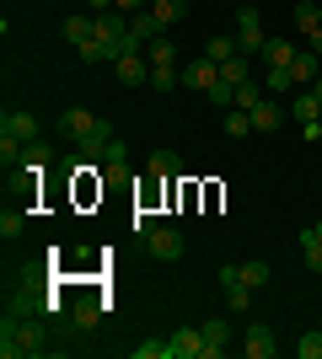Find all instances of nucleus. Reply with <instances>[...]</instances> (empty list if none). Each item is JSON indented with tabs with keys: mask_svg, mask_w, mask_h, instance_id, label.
<instances>
[{
	"mask_svg": "<svg viewBox=\"0 0 322 359\" xmlns=\"http://www.w3.org/2000/svg\"><path fill=\"white\" fill-rule=\"evenodd\" d=\"M32 354H48V327L38 316L6 311V322H0V359H32Z\"/></svg>",
	"mask_w": 322,
	"mask_h": 359,
	"instance_id": "obj_1",
	"label": "nucleus"
},
{
	"mask_svg": "<svg viewBox=\"0 0 322 359\" xmlns=\"http://www.w3.org/2000/svg\"><path fill=\"white\" fill-rule=\"evenodd\" d=\"M236 48H242L247 60L269 48V32H263V16H258V6H247V0L236 6Z\"/></svg>",
	"mask_w": 322,
	"mask_h": 359,
	"instance_id": "obj_3",
	"label": "nucleus"
},
{
	"mask_svg": "<svg viewBox=\"0 0 322 359\" xmlns=\"http://www.w3.org/2000/svg\"><path fill=\"white\" fill-rule=\"evenodd\" d=\"M151 172H156V177H177V172H183L177 150H156V156H151Z\"/></svg>",
	"mask_w": 322,
	"mask_h": 359,
	"instance_id": "obj_26",
	"label": "nucleus"
},
{
	"mask_svg": "<svg viewBox=\"0 0 322 359\" xmlns=\"http://www.w3.org/2000/svg\"><path fill=\"white\" fill-rule=\"evenodd\" d=\"M295 27L307 32V38H311V32L322 27V11H317V6H311V0H301V6H295Z\"/></svg>",
	"mask_w": 322,
	"mask_h": 359,
	"instance_id": "obj_28",
	"label": "nucleus"
},
{
	"mask_svg": "<svg viewBox=\"0 0 322 359\" xmlns=\"http://www.w3.org/2000/svg\"><path fill=\"white\" fill-rule=\"evenodd\" d=\"M301 252H307V269H311V273H322V236L311 231V225L301 231Z\"/></svg>",
	"mask_w": 322,
	"mask_h": 359,
	"instance_id": "obj_23",
	"label": "nucleus"
},
{
	"mask_svg": "<svg viewBox=\"0 0 322 359\" xmlns=\"http://www.w3.org/2000/svg\"><path fill=\"white\" fill-rule=\"evenodd\" d=\"M220 290H226V311H247V306H253V285L242 279V263H226V269H220Z\"/></svg>",
	"mask_w": 322,
	"mask_h": 359,
	"instance_id": "obj_5",
	"label": "nucleus"
},
{
	"mask_svg": "<svg viewBox=\"0 0 322 359\" xmlns=\"http://www.w3.org/2000/svg\"><path fill=\"white\" fill-rule=\"evenodd\" d=\"M0 129H6V135H16L22 145H27V140H38V118H32L27 107H11V113L0 118Z\"/></svg>",
	"mask_w": 322,
	"mask_h": 359,
	"instance_id": "obj_12",
	"label": "nucleus"
},
{
	"mask_svg": "<svg viewBox=\"0 0 322 359\" xmlns=\"http://www.w3.org/2000/svg\"><path fill=\"white\" fill-rule=\"evenodd\" d=\"M311 91H317V102H322V75H317V86H311Z\"/></svg>",
	"mask_w": 322,
	"mask_h": 359,
	"instance_id": "obj_39",
	"label": "nucleus"
},
{
	"mask_svg": "<svg viewBox=\"0 0 322 359\" xmlns=\"http://www.w3.org/2000/svg\"><path fill=\"white\" fill-rule=\"evenodd\" d=\"M204 354V327H177L167 338V359H199Z\"/></svg>",
	"mask_w": 322,
	"mask_h": 359,
	"instance_id": "obj_7",
	"label": "nucleus"
},
{
	"mask_svg": "<svg viewBox=\"0 0 322 359\" xmlns=\"http://www.w3.org/2000/svg\"><path fill=\"white\" fill-rule=\"evenodd\" d=\"M220 81H226V86H242V81H253V60H247V54H231V60L220 65Z\"/></svg>",
	"mask_w": 322,
	"mask_h": 359,
	"instance_id": "obj_17",
	"label": "nucleus"
},
{
	"mask_svg": "<svg viewBox=\"0 0 322 359\" xmlns=\"http://www.w3.org/2000/svg\"><path fill=\"white\" fill-rule=\"evenodd\" d=\"M60 129H65L70 140H76V145L86 150V156H97V150H102L107 140H113V123H107V118H97L92 107H65V113H60Z\"/></svg>",
	"mask_w": 322,
	"mask_h": 359,
	"instance_id": "obj_2",
	"label": "nucleus"
},
{
	"mask_svg": "<svg viewBox=\"0 0 322 359\" xmlns=\"http://www.w3.org/2000/svg\"><path fill=\"white\" fill-rule=\"evenodd\" d=\"M172 86H183V70L177 65H151V91H172Z\"/></svg>",
	"mask_w": 322,
	"mask_h": 359,
	"instance_id": "obj_21",
	"label": "nucleus"
},
{
	"mask_svg": "<svg viewBox=\"0 0 322 359\" xmlns=\"http://www.w3.org/2000/svg\"><path fill=\"white\" fill-rule=\"evenodd\" d=\"M290 113H295V123H301V129L322 123V102H317V91H301V97L290 102Z\"/></svg>",
	"mask_w": 322,
	"mask_h": 359,
	"instance_id": "obj_14",
	"label": "nucleus"
},
{
	"mask_svg": "<svg viewBox=\"0 0 322 359\" xmlns=\"http://www.w3.org/2000/svg\"><path fill=\"white\" fill-rule=\"evenodd\" d=\"M97 161H102L107 172H123V166H129V145H123V140L113 135V140H107L102 150H97Z\"/></svg>",
	"mask_w": 322,
	"mask_h": 359,
	"instance_id": "obj_18",
	"label": "nucleus"
},
{
	"mask_svg": "<svg viewBox=\"0 0 322 359\" xmlns=\"http://www.w3.org/2000/svg\"><path fill=\"white\" fill-rule=\"evenodd\" d=\"M48 166V145L43 140H27V145H22V172H43Z\"/></svg>",
	"mask_w": 322,
	"mask_h": 359,
	"instance_id": "obj_22",
	"label": "nucleus"
},
{
	"mask_svg": "<svg viewBox=\"0 0 322 359\" xmlns=\"http://www.w3.org/2000/svg\"><path fill=\"white\" fill-rule=\"evenodd\" d=\"M295 54H301V43H285V38H269V48H263V60L274 65V70H290Z\"/></svg>",
	"mask_w": 322,
	"mask_h": 359,
	"instance_id": "obj_15",
	"label": "nucleus"
},
{
	"mask_svg": "<svg viewBox=\"0 0 322 359\" xmlns=\"http://www.w3.org/2000/svg\"><path fill=\"white\" fill-rule=\"evenodd\" d=\"M231 54H242V48H236V38H226V32H220V38H210V43H204V60H215V65H226Z\"/></svg>",
	"mask_w": 322,
	"mask_h": 359,
	"instance_id": "obj_24",
	"label": "nucleus"
},
{
	"mask_svg": "<svg viewBox=\"0 0 322 359\" xmlns=\"http://www.w3.org/2000/svg\"><path fill=\"white\" fill-rule=\"evenodd\" d=\"M263 86H269V91H285V86H295V81H290V70H274V65H269V81H263Z\"/></svg>",
	"mask_w": 322,
	"mask_h": 359,
	"instance_id": "obj_34",
	"label": "nucleus"
},
{
	"mask_svg": "<svg viewBox=\"0 0 322 359\" xmlns=\"http://www.w3.org/2000/svg\"><path fill=\"white\" fill-rule=\"evenodd\" d=\"M311 231H317V236H322V215H317V220H311Z\"/></svg>",
	"mask_w": 322,
	"mask_h": 359,
	"instance_id": "obj_38",
	"label": "nucleus"
},
{
	"mask_svg": "<svg viewBox=\"0 0 322 359\" xmlns=\"http://www.w3.org/2000/svg\"><path fill=\"white\" fill-rule=\"evenodd\" d=\"M279 118H285V113H279V107L269 102V97H263V102L253 107V135H274V129H279Z\"/></svg>",
	"mask_w": 322,
	"mask_h": 359,
	"instance_id": "obj_16",
	"label": "nucleus"
},
{
	"mask_svg": "<svg viewBox=\"0 0 322 359\" xmlns=\"http://www.w3.org/2000/svg\"><path fill=\"white\" fill-rule=\"evenodd\" d=\"M102 11H113V0H92V16H102Z\"/></svg>",
	"mask_w": 322,
	"mask_h": 359,
	"instance_id": "obj_37",
	"label": "nucleus"
},
{
	"mask_svg": "<svg viewBox=\"0 0 322 359\" xmlns=\"http://www.w3.org/2000/svg\"><path fill=\"white\" fill-rule=\"evenodd\" d=\"M70 322H76V327H97V322H102V300H76V306H70Z\"/></svg>",
	"mask_w": 322,
	"mask_h": 359,
	"instance_id": "obj_20",
	"label": "nucleus"
},
{
	"mask_svg": "<svg viewBox=\"0 0 322 359\" xmlns=\"http://www.w3.org/2000/svg\"><path fill=\"white\" fill-rule=\"evenodd\" d=\"M317 75H322V54H311V48H301V54H295V65H290V81L295 86H317Z\"/></svg>",
	"mask_w": 322,
	"mask_h": 359,
	"instance_id": "obj_11",
	"label": "nucleus"
},
{
	"mask_svg": "<svg viewBox=\"0 0 322 359\" xmlns=\"http://www.w3.org/2000/svg\"><path fill=\"white\" fill-rule=\"evenodd\" d=\"M151 0H113V11H123V16H135V11H145Z\"/></svg>",
	"mask_w": 322,
	"mask_h": 359,
	"instance_id": "obj_35",
	"label": "nucleus"
},
{
	"mask_svg": "<svg viewBox=\"0 0 322 359\" xmlns=\"http://www.w3.org/2000/svg\"><path fill=\"white\" fill-rule=\"evenodd\" d=\"M242 279L253 290H263V285H269V263H242Z\"/></svg>",
	"mask_w": 322,
	"mask_h": 359,
	"instance_id": "obj_33",
	"label": "nucleus"
},
{
	"mask_svg": "<svg viewBox=\"0 0 322 359\" xmlns=\"http://www.w3.org/2000/svg\"><path fill=\"white\" fill-rule=\"evenodd\" d=\"M92 22H97V16H65V27H60V32H65V43H76V48H81L86 38H92Z\"/></svg>",
	"mask_w": 322,
	"mask_h": 359,
	"instance_id": "obj_19",
	"label": "nucleus"
},
{
	"mask_svg": "<svg viewBox=\"0 0 322 359\" xmlns=\"http://www.w3.org/2000/svg\"><path fill=\"white\" fill-rule=\"evenodd\" d=\"M151 11L161 16V27H172V22H183V16H188V0H151Z\"/></svg>",
	"mask_w": 322,
	"mask_h": 359,
	"instance_id": "obj_25",
	"label": "nucleus"
},
{
	"mask_svg": "<svg viewBox=\"0 0 322 359\" xmlns=\"http://www.w3.org/2000/svg\"><path fill=\"white\" fill-rule=\"evenodd\" d=\"M135 359H167V338H145V344H135Z\"/></svg>",
	"mask_w": 322,
	"mask_h": 359,
	"instance_id": "obj_32",
	"label": "nucleus"
},
{
	"mask_svg": "<svg viewBox=\"0 0 322 359\" xmlns=\"http://www.w3.org/2000/svg\"><path fill=\"white\" fill-rule=\"evenodd\" d=\"M242 354H247V359H274V332H269V327H247Z\"/></svg>",
	"mask_w": 322,
	"mask_h": 359,
	"instance_id": "obj_13",
	"label": "nucleus"
},
{
	"mask_svg": "<svg viewBox=\"0 0 322 359\" xmlns=\"http://www.w3.org/2000/svg\"><path fill=\"white\" fill-rule=\"evenodd\" d=\"M161 32H167V27H161V16H156L151 6H145V11H135V16H129V43H135V48L156 43Z\"/></svg>",
	"mask_w": 322,
	"mask_h": 359,
	"instance_id": "obj_8",
	"label": "nucleus"
},
{
	"mask_svg": "<svg viewBox=\"0 0 322 359\" xmlns=\"http://www.w3.org/2000/svg\"><path fill=\"white\" fill-rule=\"evenodd\" d=\"M113 75H119L123 86H151V60H145L140 48H129V54L113 60Z\"/></svg>",
	"mask_w": 322,
	"mask_h": 359,
	"instance_id": "obj_6",
	"label": "nucleus"
},
{
	"mask_svg": "<svg viewBox=\"0 0 322 359\" xmlns=\"http://www.w3.org/2000/svg\"><path fill=\"white\" fill-rule=\"evenodd\" d=\"M199 327H204V354L199 359H220V354H226V344H231L226 316H210V322H199Z\"/></svg>",
	"mask_w": 322,
	"mask_h": 359,
	"instance_id": "obj_10",
	"label": "nucleus"
},
{
	"mask_svg": "<svg viewBox=\"0 0 322 359\" xmlns=\"http://www.w3.org/2000/svg\"><path fill=\"white\" fill-rule=\"evenodd\" d=\"M307 48H311V54H322V27H317V32L307 38Z\"/></svg>",
	"mask_w": 322,
	"mask_h": 359,
	"instance_id": "obj_36",
	"label": "nucleus"
},
{
	"mask_svg": "<svg viewBox=\"0 0 322 359\" xmlns=\"http://www.w3.org/2000/svg\"><path fill=\"white\" fill-rule=\"evenodd\" d=\"M295 354H301V359H322V332H317V327H311V332H301Z\"/></svg>",
	"mask_w": 322,
	"mask_h": 359,
	"instance_id": "obj_31",
	"label": "nucleus"
},
{
	"mask_svg": "<svg viewBox=\"0 0 322 359\" xmlns=\"http://www.w3.org/2000/svg\"><path fill=\"white\" fill-rule=\"evenodd\" d=\"M215 81H220V65H215V60H204V54L183 65V86H188V91H210Z\"/></svg>",
	"mask_w": 322,
	"mask_h": 359,
	"instance_id": "obj_9",
	"label": "nucleus"
},
{
	"mask_svg": "<svg viewBox=\"0 0 322 359\" xmlns=\"http://www.w3.org/2000/svg\"><path fill=\"white\" fill-rule=\"evenodd\" d=\"M226 135H231V140L253 135V113H242V107H226Z\"/></svg>",
	"mask_w": 322,
	"mask_h": 359,
	"instance_id": "obj_27",
	"label": "nucleus"
},
{
	"mask_svg": "<svg viewBox=\"0 0 322 359\" xmlns=\"http://www.w3.org/2000/svg\"><path fill=\"white\" fill-rule=\"evenodd\" d=\"M145 60H151V65H177V43L156 38V43H145Z\"/></svg>",
	"mask_w": 322,
	"mask_h": 359,
	"instance_id": "obj_29",
	"label": "nucleus"
},
{
	"mask_svg": "<svg viewBox=\"0 0 322 359\" xmlns=\"http://www.w3.org/2000/svg\"><path fill=\"white\" fill-rule=\"evenodd\" d=\"M22 231H27V215H22V210H6V215H0V236H6V241H16Z\"/></svg>",
	"mask_w": 322,
	"mask_h": 359,
	"instance_id": "obj_30",
	"label": "nucleus"
},
{
	"mask_svg": "<svg viewBox=\"0 0 322 359\" xmlns=\"http://www.w3.org/2000/svg\"><path fill=\"white\" fill-rule=\"evenodd\" d=\"M145 252H151L156 263H177V257H183V231H172V225H151V231H145Z\"/></svg>",
	"mask_w": 322,
	"mask_h": 359,
	"instance_id": "obj_4",
	"label": "nucleus"
}]
</instances>
